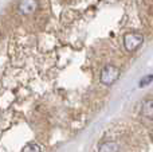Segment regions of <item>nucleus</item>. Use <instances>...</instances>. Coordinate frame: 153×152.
<instances>
[{
  "label": "nucleus",
  "mask_w": 153,
  "mask_h": 152,
  "mask_svg": "<svg viewBox=\"0 0 153 152\" xmlns=\"http://www.w3.org/2000/svg\"><path fill=\"white\" fill-rule=\"evenodd\" d=\"M153 80V75H148V77H144L143 78V81L140 82V86H145V85H148L149 82Z\"/></svg>",
  "instance_id": "nucleus-7"
},
{
  "label": "nucleus",
  "mask_w": 153,
  "mask_h": 152,
  "mask_svg": "<svg viewBox=\"0 0 153 152\" xmlns=\"http://www.w3.org/2000/svg\"><path fill=\"white\" fill-rule=\"evenodd\" d=\"M38 7V0H19L18 10L22 15H31V13L36 12Z\"/></svg>",
  "instance_id": "nucleus-3"
},
{
  "label": "nucleus",
  "mask_w": 153,
  "mask_h": 152,
  "mask_svg": "<svg viewBox=\"0 0 153 152\" xmlns=\"http://www.w3.org/2000/svg\"><path fill=\"white\" fill-rule=\"evenodd\" d=\"M144 43V37L140 32H128L124 37V48L129 53L136 51Z\"/></svg>",
  "instance_id": "nucleus-2"
},
{
  "label": "nucleus",
  "mask_w": 153,
  "mask_h": 152,
  "mask_svg": "<svg viewBox=\"0 0 153 152\" xmlns=\"http://www.w3.org/2000/svg\"><path fill=\"white\" fill-rule=\"evenodd\" d=\"M141 115L146 118H153V98L146 100L141 107Z\"/></svg>",
  "instance_id": "nucleus-5"
},
{
  "label": "nucleus",
  "mask_w": 153,
  "mask_h": 152,
  "mask_svg": "<svg viewBox=\"0 0 153 152\" xmlns=\"http://www.w3.org/2000/svg\"><path fill=\"white\" fill-rule=\"evenodd\" d=\"M23 152H43V151L36 143H30L23 148Z\"/></svg>",
  "instance_id": "nucleus-6"
},
{
  "label": "nucleus",
  "mask_w": 153,
  "mask_h": 152,
  "mask_svg": "<svg viewBox=\"0 0 153 152\" xmlns=\"http://www.w3.org/2000/svg\"><path fill=\"white\" fill-rule=\"evenodd\" d=\"M120 74L121 73H120V69L117 66H114V65H106L102 69V72H101V77H100L101 83H103L105 86L113 85L120 78Z\"/></svg>",
  "instance_id": "nucleus-1"
},
{
  "label": "nucleus",
  "mask_w": 153,
  "mask_h": 152,
  "mask_svg": "<svg viewBox=\"0 0 153 152\" xmlns=\"http://www.w3.org/2000/svg\"><path fill=\"white\" fill-rule=\"evenodd\" d=\"M98 152H120V147L116 142L113 140H108L103 142L98 148Z\"/></svg>",
  "instance_id": "nucleus-4"
}]
</instances>
